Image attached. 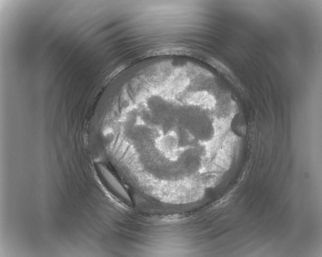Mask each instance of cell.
I'll use <instances>...</instances> for the list:
<instances>
[{"label":"cell","instance_id":"obj_1","mask_svg":"<svg viewBox=\"0 0 322 257\" xmlns=\"http://www.w3.org/2000/svg\"><path fill=\"white\" fill-rule=\"evenodd\" d=\"M96 170L100 181L109 192L124 204L129 205L131 199L129 193L109 170L100 164H97Z\"/></svg>","mask_w":322,"mask_h":257}]
</instances>
